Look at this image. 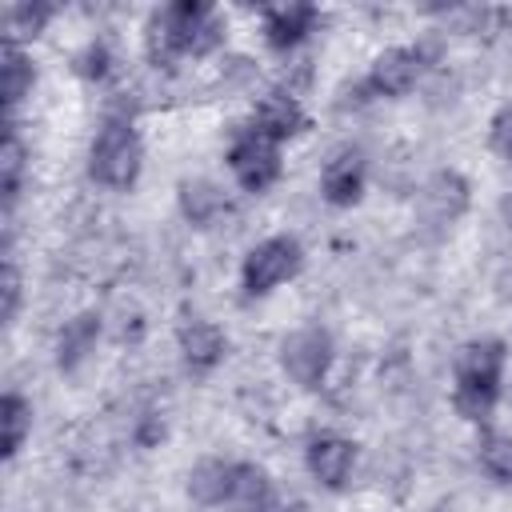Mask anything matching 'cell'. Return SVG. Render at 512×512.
<instances>
[{"instance_id": "22", "label": "cell", "mask_w": 512, "mask_h": 512, "mask_svg": "<svg viewBox=\"0 0 512 512\" xmlns=\"http://www.w3.org/2000/svg\"><path fill=\"white\" fill-rule=\"evenodd\" d=\"M48 20H52V8L48 4H16L8 12V44L24 40V36H40Z\"/></svg>"}, {"instance_id": "13", "label": "cell", "mask_w": 512, "mask_h": 512, "mask_svg": "<svg viewBox=\"0 0 512 512\" xmlns=\"http://www.w3.org/2000/svg\"><path fill=\"white\" fill-rule=\"evenodd\" d=\"M316 20H320V12L312 4H280V8H268L264 12V40H268V48L288 52V48H296L316 28Z\"/></svg>"}, {"instance_id": "14", "label": "cell", "mask_w": 512, "mask_h": 512, "mask_svg": "<svg viewBox=\"0 0 512 512\" xmlns=\"http://www.w3.org/2000/svg\"><path fill=\"white\" fill-rule=\"evenodd\" d=\"M96 340H100V312H76L56 336V368L76 372L96 352Z\"/></svg>"}, {"instance_id": "15", "label": "cell", "mask_w": 512, "mask_h": 512, "mask_svg": "<svg viewBox=\"0 0 512 512\" xmlns=\"http://www.w3.org/2000/svg\"><path fill=\"white\" fill-rule=\"evenodd\" d=\"M224 208H228V204H224V192H220L212 180H184V184H180V212H184L188 224L208 228Z\"/></svg>"}, {"instance_id": "11", "label": "cell", "mask_w": 512, "mask_h": 512, "mask_svg": "<svg viewBox=\"0 0 512 512\" xmlns=\"http://www.w3.org/2000/svg\"><path fill=\"white\" fill-rule=\"evenodd\" d=\"M252 128L260 136H268L272 144H280V140H288L304 128V108L292 92H268L252 112Z\"/></svg>"}, {"instance_id": "2", "label": "cell", "mask_w": 512, "mask_h": 512, "mask_svg": "<svg viewBox=\"0 0 512 512\" xmlns=\"http://www.w3.org/2000/svg\"><path fill=\"white\" fill-rule=\"evenodd\" d=\"M504 380V344L500 340H472L456 356V392L452 404L464 420H488L500 400Z\"/></svg>"}, {"instance_id": "25", "label": "cell", "mask_w": 512, "mask_h": 512, "mask_svg": "<svg viewBox=\"0 0 512 512\" xmlns=\"http://www.w3.org/2000/svg\"><path fill=\"white\" fill-rule=\"evenodd\" d=\"M16 308H20V272H16V264L8 260V264H4V320H12Z\"/></svg>"}, {"instance_id": "16", "label": "cell", "mask_w": 512, "mask_h": 512, "mask_svg": "<svg viewBox=\"0 0 512 512\" xmlns=\"http://www.w3.org/2000/svg\"><path fill=\"white\" fill-rule=\"evenodd\" d=\"M188 496L196 504H224L232 496V464H224V460H200L188 472Z\"/></svg>"}, {"instance_id": "1", "label": "cell", "mask_w": 512, "mask_h": 512, "mask_svg": "<svg viewBox=\"0 0 512 512\" xmlns=\"http://www.w3.org/2000/svg\"><path fill=\"white\" fill-rule=\"evenodd\" d=\"M224 40V20L208 4H168L148 20V56L172 64L176 56H208Z\"/></svg>"}, {"instance_id": "20", "label": "cell", "mask_w": 512, "mask_h": 512, "mask_svg": "<svg viewBox=\"0 0 512 512\" xmlns=\"http://www.w3.org/2000/svg\"><path fill=\"white\" fill-rule=\"evenodd\" d=\"M32 84H36L32 60L24 56L20 44H8V48H4V100H8V108H16V104L32 92Z\"/></svg>"}, {"instance_id": "7", "label": "cell", "mask_w": 512, "mask_h": 512, "mask_svg": "<svg viewBox=\"0 0 512 512\" xmlns=\"http://www.w3.org/2000/svg\"><path fill=\"white\" fill-rule=\"evenodd\" d=\"M304 464L312 472V480L328 492H340L348 480H352V468H356V444L348 436H336V432H320L308 440L304 448Z\"/></svg>"}, {"instance_id": "26", "label": "cell", "mask_w": 512, "mask_h": 512, "mask_svg": "<svg viewBox=\"0 0 512 512\" xmlns=\"http://www.w3.org/2000/svg\"><path fill=\"white\" fill-rule=\"evenodd\" d=\"M432 512H452V508H432Z\"/></svg>"}, {"instance_id": "9", "label": "cell", "mask_w": 512, "mask_h": 512, "mask_svg": "<svg viewBox=\"0 0 512 512\" xmlns=\"http://www.w3.org/2000/svg\"><path fill=\"white\" fill-rule=\"evenodd\" d=\"M320 192H324V200H328V204H336V208L356 204V200H360V192H364V156H360L356 148L336 152V156L324 164Z\"/></svg>"}, {"instance_id": "18", "label": "cell", "mask_w": 512, "mask_h": 512, "mask_svg": "<svg viewBox=\"0 0 512 512\" xmlns=\"http://www.w3.org/2000/svg\"><path fill=\"white\" fill-rule=\"evenodd\" d=\"M0 424H4V456L12 460L32 432V404L20 392H8L0 404Z\"/></svg>"}, {"instance_id": "6", "label": "cell", "mask_w": 512, "mask_h": 512, "mask_svg": "<svg viewBox=\"0 0 512 512\" xmlns=\"http://www.w3.org/2000/svg\"><path fill=\"white\" fill-rule=\"evenodd\" d=\"M332 336L324 328H296L280 344V364L300 388H316L332 368Z\"/></svg>"}, {"instance_id": "12", "label": "cell", "mask_w": 512, "mask_h": 512, "mask_svg": "<svg viewBox=\"0 0 512 512\" xmlns=\"http://www.w3.org/2000/svg\"><path fill=\"white\" fill-rule=\"evenodd\" d=\"M420 208H424V216L432 224H452L468 208V180L460 172H452V168L436 172L420 192Z\"/></svg>"}, {"instance_id": "10", "label": "cell", "mask_w": 512, "mask_h": 512, "mask_svg": "<svg viewBox=\"0 0 512 512\" xmlns=\"http://www.w3.org/2000/svg\"><path fill=\"white\" fill-rule=\"evenodd\" d=\"M176 340H180L184 364H188L192 372H208V368H216V364L224 360V352H228V340H224V332H220L212 320H196V316L180 324Z\"/></svg>"}, {"instance_id": "17", "label": "cell", "mask_w": 512, "mask_h": 512, "mask_svg": "<svg viewBox=\"0 0 512 512\" xmlns=\"http://www.w3.org/2000/svg\"><path fill=\"white\" fill-rule=\"evenodd\" d=\"M268 496H272V480H268L264 468L232 464V496H228V504H240L244 512H252L260 504H268Z\"/></svg>"}, {"instance_id": "21", "label": "cell", "mask_w": 512, "mask_h": 512, "mask_svg": "<svg viewBox=\"0 0 512 512\" xmlns=\"http://www.w3.org/2000/svg\"><path fill=\"white\" fill-rule=\"evenodd\" d=\"M0 172H4V212H12L16 200H20V180H24V144H20L16 128H8L4 156H0Z\"/></svg>"}, {"instance_id": "4", "label": "cell", "mask_w": 512, "mask_h": 512, "mask_svg": "<svg viewBox=\"0 0 512 512\" xmlns=\"http://www.w3.org/2000/svg\"><path fill=\"white\" fill-rule=\"evenodd\" d=\"M300 268H304L300 240L296 236H268L256 248H248V256H244V268H240L244 296H268L272 288L292 280Z\"/></svg>"}, {"instance_id": "23", "label": "cell", "mask_w": 512, "mask_h": 512, "mask_svg": "<svg viewBox=\"0 0 512 512\" xmlns=\"http://www.w3.org/2000/svg\"><path fill=\"white\" fill-rule=\"evenodd\" d=\"M488 144H492L496 156H504V160L512 164V108H500V112L492 116V124H488Z\"/></svg>"}, {"instance_id": "19", "label": "cell", "mask_w": 512, "mask_h": 512, "mask_svg": "<svg viewBox=\"0 0 512 512\" xmlns=\"http://www.w3.org/2000/svg\"><path fill=\"white\" fill-rule=\"evenodd\" d=\"M476 460L496 484H512V436L508 432H484L476 444Z\"/></svg>"}, {"instance_id": "3", "label": "cell", "mask_w": 512, "mask_h": 512, "mask_svg": "<svg viewBox=\"0 0 512 512\" xmlns=\"http://www.w3.org/2000/svg\"><path fill=\"white\" fill-rule=\"evenodd\" d=\"M140 164H144V148H140V136L128 120L112 116L104 120V128L96 132L92 148H88V172L96 184L112 188V192H124L136 184L140 176Z\"/></svg>"}, {"instance_id": "24", "label": "cell", "mask_w": 512, "mask_h": 512, "mask_svg": "<svg viewBox=\"0 0 512 512\" xmlns=\"http://www.w3.org/2000/svg\"><path fill=\"white\" fill-rule=\"evenodd\" d=\"M80 72L88 76V80H104L108 72H112V52H108V44H88L84 48V56H80Z\"/></svg>"}, {"instance_id": "8", "label": "cell", "mask_w": 512, "mask_h": 512, "mask_svg": "<svg viewBox=\"0 0 512 512\" xmlns=\"http://www.w3.org/2000/svg\"><path fill=\"white\" fill-rule=\"evenodd\" d=\"M420 72H424V48H388L372 60L364 88L372 96H404L416 88Z\"/></svg>"}, {"instance_id": "5", "label": "cell", "mask_w": 512, "mask_h": 512, "mask_svg": "<svg viewBox=\"0 0 512 512\" xmlns=\"http://www.w3.org/2000/svg\"><path fill=\"white\" fill-rule=\"evenodd\" d=\"M228 168L244 192H264L280 176V144H272L256 128H244L228 148Z\"/></svg>"}]
</instances>
